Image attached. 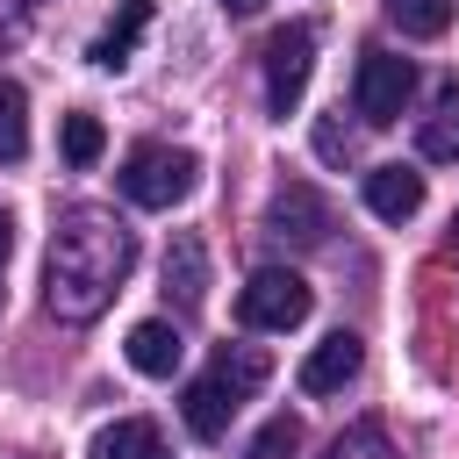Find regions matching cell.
Wrapping results in <instances>:
<instances>
[{
    "instance_id": "cell-18",
    "label": "cell",
    "mask_w": 459,
    "mask_h": 459,
    "mask_svg": "<svg viewBox=\"0 0 459 459\" xmlns=\"http://www.w3.org/2000/svg\"><path fill=\"white\" fill-rule=\"evenodd\" d=\"M294 452H301V423H294V416H273V423L244 445V459H294Z\"/></svg>"
},
{
    "instance_id": "cell-10",
    "label": "cell",
    "mask_w": 459,
    "mask_h": 459,
    "mask_svg": "<svg viewBox=\"0 0 459 459\" xmlns=\"http://www.w3.org/2000/svg\"><path fill=\"white\" fill-rule=\"evenodd\" d=\"M165 301H179V308L208 301V251H201V237H172V251H165Z\"/></svg>"
},
{
    "instance_id": "cell-8",
    "label": "cell",
    "mask_w": 459,
    "mask_h": 459,
    "mask_svg": "<svg viewBox=\"0 0 459 459\" xmlns=\"http://www.w3.org/2000/svg\"><path fill=\"white\" fill-rule=\"evenodd\" d=\"M359 366H366V344H359L351 330H330V337L301 359V394H337Z\"/></svg>"
},
{
    "instance_id": "cell-23",
    "label": "cell",
    "mask_w": 459,
    "mask_h": 459,
    "mask_svg": "<svg viewBox=\"0 0 459 459\" xmlns=\"http://www.w3.org/2000/svg\"><path fill=\"white\" fill-rule=\"evenodd\" d=\"M452 251H459V222H452Z\"/></svg>"
},
{
    "instance_id": "cell-6",
    "label": "cell",
    "mask_w": 459,
    "mask_h": 459,
    "mask_svg": "<svg viewBox=\"0 0 459 459\" xmlns=\"http://www.w3.org/2000/svg\"><path fill=\"white\" fill-rule=\"evenodd\" d=\"M308 280L301 273H287V265H265V273H251L244 280V294H237V316L251 323V330H294V323H308Z\"/></svg>"
},
{
    "instance_id": "cell-11",
    "label": "cell",
    "mask_w": 459,
    "mask_h": 459,
    "mask_svg": "<svg viewBox=\"0 0 459 459\" xmlns=\"http://www.w3.org/2000/svg\"><path fill=\"white\" fill-rule=\"evenodd\" d=\"M122 351H129V366H136V373H151V380H172V373H179V359H186L179 330H172V323H158V316H151V323H136Z\"/></svg>"
},
{
    "instance_id": "cell-12",
    "label": "cell",
    "mask_w": 459,
    "mask_h": 459,
    "mask_svg": "<svg viewBox=\"0 0 459 459\" xmlns=\"http://www.w3.org/2000/svg\"><path fill=\"white\" fill-rule=\"evenodd\" d=\"M416 151L430 165H452L459 158V86H437L430 93V115L416 122Z\"/></svg>"
},
{
    "instance_id": "cell-19",
    "label": "cell",
    "mask_w": 459,
    "mask_h": 459,
    "mask_svg": "<svg viewBox=\"0 0 459 459\" xmlns=\"http://www.w3.org/2000/svg\"><path fill=\"white\" fill-rule=\"evenodd\" d=\"M351 151H359V129H351L344 115H323V122H316V158H330V165H351Z\"/></svg>"
},
{
    "instance_id": "cell-17",
    "label": "cell",
    "mask_w": 459,
    "mask_h": 459,
    "mask_svg": "<svg viewBox=\"0 0 459 459\" xmlns=\"http://www.w3.org/2000/svg\"><path fill=\"white\" fill-rule=\"evenodd\" d=\"M323 459H402L394 445H387V430L380 423H351V430H337L330 437V452Z\"/></svg>"
},
{
    "instance_id": "cell-21",
    "label": "cell",
    "mask_w": 459,
    "mask_h": 459,
    "mask_svg": "<svg viewBox=\"0 0 459 459\" xmlns=\"http://www.w3.org/2000/svg\"><path fill=\"white\" fill-rule=\"evenodd\" d=\"M7 251H14V215L0 208V265H7Z\"/></svg>"
},
{
    "instance_id": "cell-13",
    "label": "cell",
    "mask_w": 459,
    "mask_h": 459,
    "mask_svg": "<svg viewBox=\"0 0 459 459\" xmlns=\"http://www.w3.org/2000/svg\"><path fill=\"white\" fill-rule=\"evenodd\" d=\"M93 459H165V437H158L151 416H122L93 437Z\"/></svg>"
},
{
    "instance_id": "cell-4",
    "label": "cell",
    "mask_w": 459,
    "mask_h": 459,
    "mask_svg": "<svg viewBox=\"0 0 459 459\" xmlns=\"http://www.w3.org/2000/svg\"><path fill=\"white\" fill-rule=\"evenodd\" d=\"M409 93H416V65L409 57H394V50H366L359 57V79H351V115L359 122H373V129L402 122Z\"/></svg>"
},
{
    "instance_id": "cell-1",
    "label": "cell",
    "mask_w": 459,
    "mask_h": 459,
    "mask_svg": "<svg viewBox=\"0 0 459 459\" xmlns=\"http://www.w3.org/2000/svg\"><path fill=\"white\" fill-rule=\"evenodd\" d=\"M136 265V230L115 222L108 208H72L50 230V258H43V301L57 323H93L122 280Z\"/></svg>"
},
{
    "instance_id": "cell-3",
    "label": "cell",
    "mask_w": 459,
    "mask_h": 459,
    "mask_svg": "<svg viewBox=\"0 0 459 459\" xmlns=\"http://www.w3.org/2000/svg\"><path fill=\"white\" fill-rule=\"evenodd\" d=\"M194 179H201V158L179 151V143H136L122 158V194L136 208H172V201L194 194Z\"/></svg>"
},
{
    "instance_id": "cell-2",
    "label": "cell",
    "mask_w": 459,
    "mask_h": 459,
    "mask_svg": "<svg viewBox=\"0 0 459 459\" xmlns=\"http://www.w3.org/2000/svg\"><path fill=\"white\" fill-rule=\"evenodd\" d=\"M265 373H273V359H265V351H251V344H222V351L208 359V373L186 387V402H179L186 430H194V437H222V430H230V416L265 387Z\"/></svg>"
},
{
    "instance_id": "cell-7",
    "label": "cell",
    "mask_w": 459,
    "mask_h": 459,
    "mask_svg": "<svg viewBox=\"0 0 459 459\" xmlns=\"http://www.w3.org/2000/svg\"><path fill=\"white\" fill-rule=\"evenodd\" d=\"M330 230H337V215H330V201H323L308 179L273 186V201H265V237H280V244H294V251H316V244H330Z\"/></svg>"
},
{
    "instance_id": "cell-15",
    "label": "cell",
    "mask_w": 459,
    "mask_h": 459,
    "mask_svg": "<svg viewBox=\"0 0 459 459\" xmlns=\"http://www.w3.org/2000/svg\"><path fill=\"white\" fill-rule=\"evenodd\" d=\"M22 151H29V93L0 79V165H14Z\"/></svg>"
},
{
    "instance_id": "cell-16",
    "label": "cell",
    "mask_w": 459,
    "mask_h": 459,
    "mask_svg": "<svg viewBox=\"0 0 459 459\" xmlns=\"http://www.w3.org/2000/svg\"><path fill=\"white\" fill-rule=\"evenodd\" d=\"M387 22L402 36H445L452 29V0H387Z\"/></svg>"
},
{
    "instance_id": "cell-22",
    "label": "cell",
    "mask_w": 459,
    "mask_h": 459,
    "mask_svg": "<svg viewBox=\"0 0 459 459\" xmlns=\"http://www.w3.org/2000/svg\"><path fill=\"white\" fill-rule=\"evenodd\" d=\"M222 7H230V14H258L265 0H222Z\"/></svg>"
},
{
    "instance_id": "cell-14",
    "label": "cell",
    "mask_w": 459,
    "mask_h": 459,
    "mask_svg": "<svg viewBox=\"0 0 459 459\" xmlns=\"http://www.w3.org/2000/svg\"><path fill=\"white\" fill-rule=\"evenodd\" d=\"M143 22H151V0H122V14L100 29V43H93V65L100 72H122L129 65V50H136V36H143Z\"/></svg>"
},
{
    "instance_id": "cell-9",
    "label": "cell",
    "mask_w": 459,
    "mask_h": 459,
    "mask_svg": "<svg viewBox=\"0 0 459 459\" xmlns=\"http://www.w3.org/2000/svg\"><path fill=\"white\" fill-rule=\"evenodd\" d=\"M366 208H373L380 222H409V215L423 208V172H409V165H373V172H366Z\"/></svg>"
},
{
    "instance_id": "cell-5",
    "label": "cell",
    "mask_w": 459,
    "mask_h": 459,
    "mask_svg": "<svg viewBox=\"0 0 459 459\" xmlns=\"http://www.w3.org/2000/svg\"><path fill=\"white\" fill-rule=\"evenodd\" d=\"M308 72H316V29L308 22H287L265 36V108L273 115H294L301 93H308Z\"/></svg>"
},
{
    "instance_id": "cell-20",
    "label": "cell",
    "mask_w": 459,
    "mask_h": 459,
    "mask_svg": "<svg viewBox=\"0 0 459 459\" xmlns=\"http://www.w3.org/2000/svg\"><path fill=\"white\" fill-rule=\"evenodd\" d=\"M100 143H108V136H100L93 115H65V165H93Z\"/></svg>"
}]
</instances>
